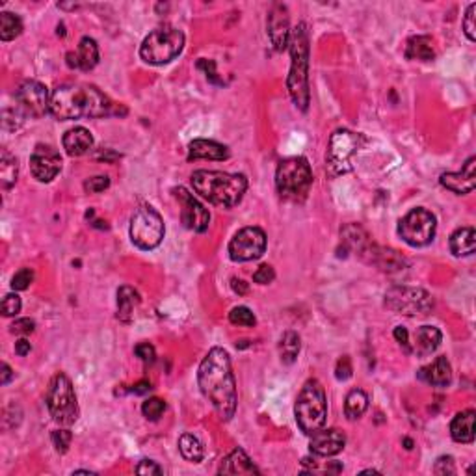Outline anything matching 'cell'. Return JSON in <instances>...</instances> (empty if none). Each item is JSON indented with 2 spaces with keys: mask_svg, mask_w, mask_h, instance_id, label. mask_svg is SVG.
<instances>
[{
  "mask_svg": "<svg viewBox=\"0 0 476 476\" xmlns=\"http://www.w3.org/2000/svg\"><path fill=\"white\" fill-rule=\"evenodd\" d=\"M198 384L203 396L216 409L223 421L235 417L238 395L231 369V359L223 348H212L201 361L198 371Z\"/></svg>",
  "mask_w": 476,
  "mask_h": 476,
  "instance_id": "obj_1",
  "label": "cell"
},
{
  "mask_svg": "<svg viewBox=\"0 0 476 476\" xmlns=\"http://www.w3.org/2000/svg\"><path fill=\"white\" fill-rule=\"evenodd\" d=\"M51 114L60 121L120 114L116 105L95 86L65 84L51 93Z\"/></svg>",
  "mask_w": 476,
  "mask_h": 476,
  "instance_id": "obj_2",
  "label": "cell"
},
{
  "mask_svg": "<svg viewBox=\"0 0 476 476\" xmlns=\"http://www.w3.org/2000/svg\"><path fill=\"white\" fill-rule=\"evenodd\" d=\"M192 186L201 198H205L212 205L235 207L245 194L248 181L240 174L199 169L192 175Z\"/></svg>",
  "mask_w": 476,
  "mask_h": 476,
  "instance_id": "obj_3",
  "label": "cell"
},
{
  "mask_svg": "<svg viewBox=\"0 0 476 476\" xmlns=\"http://www.w3.org/2000/svg\"><path fill=\"white\" fill-rule=\"evenodd\" d=\"M290 73L287 88L296 108L307 112L311 92H309V34L305 23H300L290 34Z\"/></svg>",
  "mask_w": 476,
  "mask_h": 476,
  "instance_id": "obj_4",
  "label": "cell"
},
{
  "mask_svg": "<svg viewBox=\"0 0 476 476\" xmlns=\"http://www.w3.org/2000/svg\"><path fill=\"white\" fill-rule=\"evenodd\" d=\"M294 415L300 430L305 435H313L320 428H324L327 418V400L326 391L318 380H307L300 391Z\"/></svg>",
  "mask_w": 476,
  "mask_h": 476,
  "instance_id": "obj_5",
  "label": "cell"
},
{
  "mask_svg": "<svg viewBox=\"0 0 476 476\" xmlns=\"http://www.w3.org/2000/svg\"><path fill=\"white\" fill-rule=\"evenodd\" d=\"M313 184V169L309 166L307 159L292 157L277 166L275 171V186L281 198L302 201L307 198L309 190Z\"/></svg>",
  "mask_w": 476,
  "mask_h": 476,
  "instance_id": "obj_6",
  "label": "cell"
},
{
  "mask_svg": "<svg viewBox=\"0 0 476 476\" xmlns=\"http://www.w3.org/2000/svg\"><path fill=\"white\" fill-rule=\"evenodd\" d=\"M184 48V34L175 26H160L153 30L139 47L142 60L151 65H164L175 60Z\"/></svg>",
  "mask_w": 476,
  "mask_h": 476,
  "instance_id": "obj_7",
  "label": "cell"
},
{
  "mask_svg": "<svg viewBox=\"0 0 476 476\" xmlns=\"http://www.w3.org/2000/svg\"><path fill=\"white\" fill-rule=\"evenodd\" d=\"M47 408L54 421L62 426H71L78 421L80 411H78L77 395H75L71 380L63 372H58L51 380L47 393Z\"/></svg>",
  "mask_w": 476,
  "mask_h": 476,
  "instance_id": "obj_8",
  "label": "cell"
},
{
  "mask_svg": "<svg viewBox=\"0 0 476 476\" xmlns=\"http://www.w3.org/2000/svg\"><path fill=\"white\" fill-rule=\"evenodd\" d=\"M166 227L162 216L151 205H142L130 218V240L139 250H154L164 238Z\"/></svg>",
  "mask_w": 476,
  "mask_h": 476,
  "instance_id": "obj_9",
  "label": "cell"
},
{
  "mask_svg": "<svg viewBox=\"0 0 476 476\" xmlns=\"http://www.w3.org/2000/svg\"><path fill=\"white\" fill-rule=\"evenodd\" d=\"M385 307L406 317L428 314L433 309V298L424 289L396 285L385 292Z\"/></svg>",
  "mask_w": 476,
  "mask_h": 476,
  "instance_id": "obj_10",
  "label": "cell"
},
{
  "mask_svg": "<svg viewBox=\"0 0 476 476\" xmlns=\"http://www.w3.org/2000/svg\"><path fill=\"white\" fill-rule=\"evenodd\" d=\"M435 216L426 208H413L398 223V235L411 248L428 245L435 236Z\"/></svg>",
  "mask_w": 476,
  "mask_h": 476,
  "instance_id": "obj_11",
  "label": "cell"
},
{
  "mask_svg": "<svg viewBox=\"0 0 476 476\" xmlns=\"http://www.w3.org/2000/svg\"><path fill=\"white\" fill-rule=\"evenodd\" d=\"M359 149V136L350 130H335L327 145V168L333 175L350 171L351 157Z\"/></svg>",
  "mask_w": 476,
  "mask_h": 476,
  "instance_id": "obj_12",
  "label": "cell"
},
{
  "mask_svg": "<svg viewBox=\"0 0 476 476\" xmlns=\"http://www.w3.org/2000/svg\"><path fill=\"white\" fill-rule=\"evenodd\" d=\"M266 251V235L259 227H244L229 242V257L235 263H248L263 257Z\"/></svg>",
  "mask_w": 476,
  "mask_h": 476,
  "instance_id": "obj_13",
  "label": "cell"
},
{
  "mask_svg": "<svg viewBox=\"0 0 476 476\" xmlns=\"http://www.w3.org/2000/svg\"><path fill=\"white\" fill-rule=\"evenodd\" d=\"M15 99L26 116L43 117L47 112H51V95H48L47 88L38 80L23 82L15 93Z\"/></svg>",
  "mask_w": 476,
  "mask_h": 476,
  "instance_id": "obj_14",
  "label": "cell"
},
{
  "mask_svg": "<svg viewBox=\"0 0 476 476\" xmlns=\"http://www.w3.org/2000/svg\"><path fill=\"white\" fill-rule=\"evenodd\" d=\"M171 192H174L179 205H181V221H183V226L196 233L207 231L208 223H211V214H208L207 208L203 207L201 203L194 198L186 188L179 186L174 188Z\"/></svg>",
  "mask_w": 476,
  "mask_h": 476,
  "instance_id": "obj_15",
  "label": "cell"
},
{
  "mask_svg": "<svg viewBox=\"0 0 476 476\" xmlns=\"http://www.w3.org/2000/svg\"><path fill=\"white\" fill-rule=\"evenodd\" d=\"M62 169V157L53 145H36L30 157V171L39 183H51Z\"/></svg>",
  "mask_w": 476,
  "mask_h": 476,
  "instance_id": "obj_16",
  "label": "cell"
},
{
  "mask_svg": "<svg viewBox=\"0 0 476 476\" xmlns=\"http://www.w3.org/2000/svg\"><path fill=\"white\" fill-rule=\"evenodd\" d=\"M290 34H292V30H290L287 6L274 4L268 14V36L275 51H285L289 47Z\"/></svg>",
  "mask_w": 476,
  "mask_h": 476,
  "instance_id": "obj_17",
  "label": "cell"
},
{
  "mask_svg": "<svg viewBox=\"0 0 476 476\" xmlns=\"http://www.w3.org/2000/svg\"><path fill=\"white\" fill-rule=\"evenodd\" d=\"M347 445V438L344 433L339 432V430H318L311 435V441H309V450L314 454V456H337L339 453H342V448Z\"/></svg>",
  "mask_w": 476,
  "mask_h": 476,
  "instance_id": "obj_18",
  "label": "cell"
},
{
  "mask_svg": "<svg viewBox=\"0 0 476 476\" xmlns=\"http://www.w3.org/2000/svg\"><path fill=\"white\" fill-rule=\"evenodd\" d=\"M441 186H445L450 192L458 194V196H465L471 194L476 188V159L471 157L463 166L462 171L458 174H443L439 179Z\"/></svg>",
  "mask_w": 476,
  "mask_h": 476,
  "instance_id": "obj_19",
  "label": "cell"
},
{
  "mask_svg": "<svg viewBox=\"0 0 476 476\" xmlns=\"http://www.w3.org/2000/svg\"><path fill=\"white\" fill-rule=\"evenodd\" d=\"M365 259L378 266L385 274H398V272L406 270L404 257L400 255L398 251L391 250V248H381V245L372 244L365 253Z\"/></svg>",
  "mask_w": 476,
  "mask_h": 476,
  "instance_id": "obj_20",
  "label": "cell"
},
{
  "mask_svg": "<svg viewBox=\"0 0 476 476\" xmlns=\"http://www.w3.org/2000/svg\"><path fill=\"white\" fill-rule=\"evenodd\" d=\"M68 65L71 69H82V71H92L99 63V47L97 41L92 38H82L78 43L77 53H68Z\"/></svg>",
  "mask_w": 476,
  "mask_h": 476,
  "instance_id": "obj_21",
  "label": "cell"
},
{
  "mask_svg": "<svg viewBox=\"0 0 476 476\" xmlns=\"http://www.w3.org/2000/svg\"><path fill=\"white\" fill-rule=\"evenodd\" d=\"M418 380H423L424 384L433 385V387H447L453 381V366L447 357H435L430 365L423 366L417 372Z\"/></svg>",
  "mask_w": 476,
  "mask_h": 476,
  "instance_id": "obj_22",
  "label": "cell"
},
{
  "mask_svg": "<svg viewBox=\"0 0 476 476\" xmlns=\"http://www.w3.org/2000/svg\"><path fill=\"white\" fill-rule=\"evenodd\" d=\"M229 149L214 139H194L188 145V160H227Z\"/></svg>",
  "mask_w": 476,
  "mask_h": 476,
  "instance_id": "obj_23",
  "label": "cell"
},
{
  "mask_svg": "<svg viewBox=\"0 0 476 476\" xmlns=\"http://www.w3.org/2000/svg\"><path fill=\"white\" fill-rule=\"evenodd\" d=\"M218 472L220 475H260L259 469L253 465L250 456L242 448H235L229 456L223 458Z\"/></svg>",
  "mask_w": 476,
  "mask_h": 476,
  "instance_id": "obj_24",
  "label": "cell"
},
{
  "mask_svg": "<svg viewBox=\"0 0 476 476\" xmlns=\"http://www.w3.org/2000/svg\"><path fill=\"white\" fill-rule=\"evenodd\" d=\"M93 147L92 132L84 127H75L63 136V149L69 157H82Z\"/></svg>",
  "mask_w": 476,
  "mask_h": 476,
  "instance_id": "obj_25",
  "label": "cell"
},
{
  "mask_svg": "<svg viewBox=\"0 0 476 476\" xmlns=\"http://www.w3.org/2000/svg\"><path fill=\"white\" fill-rule=\"evenodd\" d=\"M443 341V335L438 327L433 326H421L415 333L413 339V351L418 357H428L438 350Z\"/></svg>",
  "mask_w": 476,
  "mask_h": 476,
  "instance_id": "obj_26",
  "label": "cell"
},
{
  "mask_svg": "<svg viewBox=\"0 0 476 476\" xmlns=\"http://www.w3.org/2000/svg\"><path fill=\"white\" fill-rule=\"evenodd\" d=\"M475 418L476 413L472 409L458 413L450 423V435L456 443H472L475 441Z\"/></svg>",
  "mask_w": 476,
  "mask_h": 476,
  "instance_id": "obj_27",
  "label": "cell"
},
{
  "mask_svg": "<svg viewBox=\"0 0 476 476\" xmlns=\"http://www.w3.org/2000/svg\"><path fill=\"white\" fill-rule=\"evenodd\" d=\"M476 250V233L472 227H462L450 236V251L454 257H469Z\"/></svg>",
  "mask_w": 476,
  "mask_h": 476,
  "instance_id": "obj_28",
  "label": "cell"
},
{
  "mask_svg": "<svg viewBox=\"0 0 476 476\" xmlns=\"http://www.w3.org/2000/svg\"><path fill=\"white\" fill-rule=\"evenodd\" d=\"M433 56H435V53H433L432 38H428V36H413V38L408 39V43H406V58L428 62V60H433Z\"/></svg>",
  "mask_w": 476,
  "mask_h": 476,
  "instance_id": "obj_29",
  "label": "cell"
},
{
  "mask_svg": "<svg viewBox=\"0 0 476 476\" xmlns=\"http://www.w3.org/2000/svg\"><path fill=\"white\" fill-rule=\"evenodd\" d=\"M139 302H142L139 294L132 287H121L117 290V318L121 322L129 324L132 320L134 307L139 305Z\"/></svg>",
  "mask_w": 476,
  "mask_h": 476,
  "instance_id": "obj_30",
  "label": "cell"
},
{
  "mask_svg": "<svg viewBox=\"0 0 476 476\" xmlns=\"http://www.w3.org/2000/svg\"><path fill=\"white\" fill-rule=\"evenodd\" d=\"M369 408V395L365 391L354 389L348 393L347 400H344V413H347L348 421H356L361 415L365 413Z\"/></svg>",
  "mask_w": 476,
  "mask_h": 476,
  "instance_id": "obj_31",
  "label": "cell"
},
{
  "mask_svg": "<svg viewBox=\"0 0 476 476\" xmlns=\"http://www.w3.org/2000/svg\"><path fill=\"white\" fill-rule=\"evenodd\" d=\"M300 348H302V341H300V335L296 332H287L281 337L279 342V356L285 365H292L294 361L298 359Z\"/></svg>",
  "mask_w": 476,
  "mask_h": 476,
  "instance_id": "obj_32",
  "label": "cell"
},
{
  "mask_svg": "<svg viewBox=\"0 0 476 476\" xmlns=\"http://www.w3.org/2000/svg\"><path fill=\"white\" fill-rule=\"evenodd\" d=\"M179 450L183 454V458L190 463H199L205 456V450H203V445L196 435L192 433H184L179 439Z\"/></svg>",
  "mask_w": 476,
  "mask_h": 476,
  "instance_id": "obj_33",
  "label": "cell"
},
{
  "mask_svg": "<svg viewBox=\"0 0 476 476\" xmlns=\"http://www.w3.org/2000/svg\"><path fill=\"white\" fill-rule=\"evenodd\" d=\"M17 174H19L17 159L4 149L2 151V157H0V183H2L4 190H10L14 186L15 181H17Z\"/></svg>",
  "mask_w": 476,
  "mask_h": 476,
  "instance_id": "obj_34",
  "label": "cell"
},
{
  "mask_svg": "<svg viewBox=\"0 0 476 476\" xmlns=\"http://www.w3.org/2000/svg\"><path fill=\"white\" fill-rule=\"evenodd\" d=\"M23 34V21L17 15L4 11L0 14V39L2 41H11Z\"/></svg>",
  "mask_w": 476,
  "mask_h": 476,
  "instance_id": "obj_35",
  "label": "cell"
},
{
  "mask_svg": "<svg viewBox=\"0 0 476 476\" xmlns=\"http://www.w3.org/2000/svg\"><path fill=\"white\" fill-rule=\"evenodd\" d=\"M229 320H231V324H235V326H245V327H253L257 324L255 314L251 313L248 307H244V305H238V307L231 309Z\"/></svg>",
  "mask_w": 476,
  "mask_h": 476,
  "instance_id": "obj_36",
  "label": "cell"
},
{
  "mask_svg": "<svg viewBox=\"0 0 476 476\" xmlns=\"http://www.w3.org/2000/svg\"><path fill=\"white\" fill-rule=\"evenodd\" d=\"M164 409H166V402L160 398H149L145 400L144 406H142V413H144L145 418H149V421H159L162 417Z\"/></svg>",
  "mask_w": 476,
  "mask_h": 476,
  "instance_id": "obj_37",
  "label": "cell"
},
{
  "mask_svg": "<svg viewBox=\"0 0 476 476\" xmlns=\"http://www.w3.org/2000/svg\"><path fill=\"white\" fill-rule=\"evenodd\" d=\"M51 439H53V445L54 448H56V453L65 454L69 450V447H71L73 433L69 432V430H54Z\"/></svg>",
  "mask_w": 476,
  "mask_h": 476,
  "instance_id": "obj_38",
  "label": "cell"
},
{
  "mask_svg": "<svg viewBox=\"0 0 476 476\" xmlns=\"http://www.w3.org/2000/svg\"><path fill=\"white\" fill-rule=\"evenodd\" d=\"M476 4H471L469 8H467L465 11V17H463V32H465L467 39L469 41H472L475 43L476 41Z\"/></svg>",
  "mask_w": 476,
  "mask_h": 476,
  "instance_id": "obj_39",
  "label": "cell"
},
{
  "mask_svg": "<svg viewBox=\"0 0 476 476\" xmlns=\"http://www.w3.org/2000/svg\"><path fill=\"white\" fill-rule=\"evenodd\" d=\"M34 281V272L30 268H21L11 279V289L14 290H26Z\"/></svg>",
  "mask_w": 476,
  "mask_h": 476,
  "instance_id": "obj_40",
  "label": "cell"
},
{
  "mask_svg": "<svg viewBox=\"0 0 476 476\" xmlns=\"http://www.w3.org/2000/svg\"><path fill=\"white\" fill-rule=\"evenodd\" d=\"M0 311L4 317H15V314L21 311V298L17 294H8L2 300V305H0Z\"/></svg>",
  "mask_w": 476,
  "mask_h": 476,
  "instance_id": "obj_41",
  "label": "cell"
},
{
  "mask_svg": "<svg viewBox=\"0 0 476 476\" xmlns=\"http://www.w3.org/2000/svg\"><path fill=\"white\" fill-rule=\"evenodd\" d=\"M108 186H110V179L106 177V175H97V177L88 179L86 183H84V190L90 194L105 192Z\"/></svg>",
  "mask_w": 476,
  "mask_h": 476,
  "instance_id": "obj_42",
  "label": "cell"
},
{
  "mask_svg": "<svg viewBox=\"0 0 476 476\" xmlns=\"http://www.w3.org/2000/svg\"><path fill=\"white\" fill-rule=\"evenodd\" d=\"M36 329V322L30 318H19L10 326V332L15 335H30Z\"/></svg>",
  "mask_w": 476,
  "mask_h": 476,
  "instance_id": "obj_43",
  "label": "cell"
},
{
  "mask_svg": "<svg viewBox=\"0 0 476 476\" xmlns=\"http://www.w3.org/2000/svg\"><path fill=\"white\" fill-rule=\"evenodd\" d=\"M433 472L435 475H454L456 472V467H454V458L453 456H441L433 465Z\"/></svg>",
  "mask_w": 476,
  "mask_h": 476,
  "instance_id": "obj_44",
  "label": "cell"
},
{
  "mask_svg": "<svg viewBox=\"0 0 476 476\" xmlns=\"http://www.w3.org/2000/svg\"><path fill=\"white\" fill-rule=\"evenodd\" d=\"M274 279H275V272L270 265L259 266L255 274H253V281L259 285H270Z\"/></svg>",
  "mask_w": 476,
  "mask_h": 476,
  "instance_id": "obj_45",
  "label": "cell"
},
{
  "mask_svg": "<svg viewBox=\"0 0 476 476\" xmlns=\"http://www.w3.org/2000/svg\"><path fill=\"white\" fill-rule=\"evenodd\" d=\"M351 376V361L350 357L344 356L337 361V366H335V378L341 381H347Z\"/></svg>",
  "mask_w": 476,
  "mask_h": 476,
  "instance_id": "obj_46",
  "label": "cell"
},
{
  "mask_svg": "<svg viewBox=\"0 0 476 476\" xmlns=\"http://www.w3.org/2000/svg\"><path fill=\"white\" fill-rule=\"evenodd\" d=\"M134 351H136V356L144 361L145 365H147V363H153L154 357H157V351H154V348L151 347L149 342H139L138 347L134 348Z\"/></svg>",
  "mask_w": 476,
  "mask_h": 476,
  "instance_id": "obj_47",
  "label": "cell"
},
{
  "mask_svg": "<svg viewBox=\"0 0 476 476\" xmlns=\"http://www.w3.org/2000/svg\"><path fill=\"white\" fill-rule=\"evenodd\" d=\"M136 472H138V475H144V476H147V475H162V467L159 465V463L157 462H151V460H142V462L138 463V467H136Z\"/></svg>",
  "mask_w": 476,
  "mask_h": 476,
  "instance_id": "obj_48",
  "label": "cell"
},
{
  "mask_svg": "<svg viewBox=\"0 0 476 476\" xmlns=\"http://www.w3.org/2000/svg\"><path fill=\"white\" fill-rule=\"evenodd\" d=\"M198 68L205 69V73H207V78H211L212 82L221 84V82L216 78V71H214V68H216V65H214V62H212V60H199Z\"/></svg>",
  "mask_w": 476,
  "mask_h": 476,
  "instance_id": "obj_49",
  "label": "cell"
},
{
  "mask_svg": "<svg viewBox=\"0 0 476 476\" xmlns=\"http://www.w3.org/2000/svg\"><path fill=\"white\" fill-rule=\"evenodd\" d=\"M393 335H395L396 341H398L400 344H402V347L406 348V350L411 351V350H409V347H408V344H409V335H408V329H406V327L396 326L395 332H393Z\"/></svg>",
  "mask_w": 476,
  "mask_h": 476,
  "instance_id": "obj_50",
  "label": "cell"
},
{
  "mask_svg": "<svg viewBox=\"0 0 476 476\" xmlns=\"http://www.w3.org/2000/svg\"><path fill=\"white\" fill-rule=\"evenodd\" d=\"M30 350H32V347H30V342L26 341V339H21V341L15 342V354L21 357L28 356Z\"/></svg>",
  "mask_w": 476,
  "mask_h": 476,
  "instance_id": "obj_51",
  "label": "cell"
},
{
  "mask_svg": "<svg viewBox=\"0 0 476 476\" xmlns=\"http://www.w3.org/2000/svg\"><path fill=\"white\" fill-rule=\"evenodd\" d=\"M231 287H233V290L238 294V296H244V294H248V290H250V285L245 283V281H242V279H236V277L233 279Z\"/></svg>",
  "mask_w": 476,
  "mask_h": 476,
  "instance_id": "obj_52",
  "label": "cell"
},
{
  "mask_svg": "<svg viewBox=\"0 0 476 476\" xmlns=\"http://www.w3.org/2000/svg\"><path fill=\"white\" fill-rule=\"evenodd\" d=\"M151 389H153V387H151V381L142 380V381H138V384H136L130 391H132L134 395H145V393H149Z\"/></svg>",
  "mask_w": 476,
  "mask_h": 476,
  "instance_id": "obj_53",
  "label": "cell"
},
{
  "mask_svg": "<svg viewBox=\"0 0 476 476\" xmlns=\"http://www.w3.org/2000/svg\"><path fill=\"white\" fill-rule=\"evenodd\" d=\"M120 157H121V154L114 153V151H112V149H102L101 153L95 154L97 160H108V162H114V160H117V159H120Z\"/></svg>",
  "mask_w": 476,
  "mask_h": 476,
  "instance_id": "obj_54",
  "label": "cell"
},
{
  "mask_svg": "<svg viewBox=\"0 0 476 476\" xmlns=\"http://www.w3.org/2000/svg\"><path fill=\"white\" fill-rule=\"evenodd\" d=\"M11 378H14V372H11L10 365H8V363H4V365H2V378H0V384L8 385V384H10Z\"/></svg>",
  "mask_w": 476,
  "mask_h": 476,
  "instance_id": "obj_55",
  "label": "cell"
},
{
  "mask_svg": "<svg viewBox=\"0 0 476 476\" xmlns=\"http://www.w3.org/2000/svg\"><path fill=\"white\" fill-rule=\"evenodd\" d=\"M93 227H99V229H108V226H106V221H102V220H95L92 223Z\"/></svg>",
  "mask_w": 476,
  "mask_h": 476,
  "instance_id": "obj_56",
  "label": "cell"
},
{
  "mask_svg": "<svg viewBox=\"0 0 476 476\" xmlns=\"http://www.w3.org/2000/svg\"><path fill=\"white\" fill-rule=\"evenodd\" d=\"M404 445H406V448H408V450H411V448H413V441H411V439H408V438L404 439Z\"/></svg>",
  "mask_w": 476,
  "mask_h": 476,
  "instance_id": "obj_57",
  "label": "cell"
},
{
  "mask_svg": "<svg viewBox=\"0 0 476 476\" xmlns=\"http://www.w3.org/2000/svg\"><path fill=\"white\" fill-rule=\"evenodd\" d=\"M363 475H378V471H374V469H366V471H363Z\"/></svg>",
  "mask_w": 476,
  "mask_h": 476,
  "instance_id": "obj_58",
  "label": "cell"
}]
</instances>
